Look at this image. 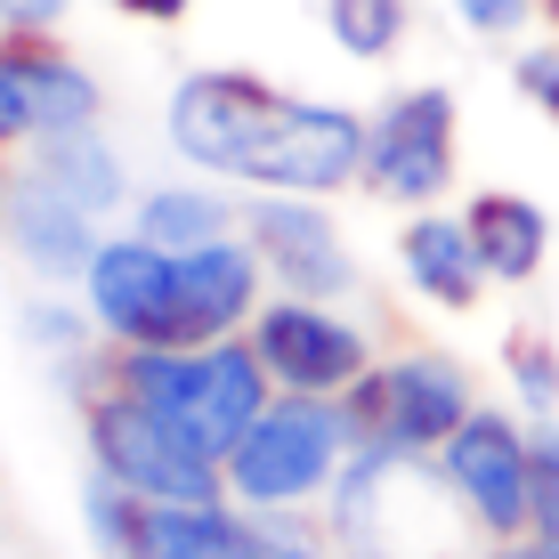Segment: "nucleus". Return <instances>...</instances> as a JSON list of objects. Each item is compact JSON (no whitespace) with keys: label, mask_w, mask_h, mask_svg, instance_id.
I'll return each instance as SVG.
<instances>
[{"label":"nucleus","mask_w":559,"mask_h":559,"mask_svg":"<svg viewBox=\"0 0 559 559\" xmlns=\"http://www.w3.org/2000/svg\"><path fill=\"white\" fill-rule=\"evenodd\" d=\"M349 454H357V430H349V406H341V397L276 390V406L227 454V495H236L243 511H300V503H317L324 487H341Z\"/></svg>","instance_id":"obj_3"},{"label":"nucleus","mask_w":559,"mask_h":559,"mask_svg":"<svg viewBox=\"0 0 559 559\" xmlns=\"http://www.w3.org/2000/svg\"><path fill=\"white\" fill-rule=\"evenodd\" d=\"M170 146L211 179L267 187V195H341L365 187V146L373 122H357L349 106L293 98L267 90L236 66H203L170 90Z\"/></svg>","instance_id":"obj_1"},{"label":"nucleus","mask_w":559,"mask_h":559,"mask_svg":"<svg viewBox=\"0 0 559 559\" xmlns=\"http://www.w3.org/2000/svg\"><path fill=\"white\" fill-rule=\"evenodd\" d=\"M397 260H406V284L438 308H478V293L495 284L471 243V219H447V211H414L397 227Z\"/></svg>","instance_id":"obj_14"},{"label":"nucleus","mask_w":559,"mask_h":559,"mask_svg":"<svg viewBox=\"0 0 559 559\" xmlns=\"http://www.w3.org/2000/svg\"><path fill=\"white\" fill-rule=\"evenodd\" d=\"M535 544L559 559V430H535Z\"/></svg>","instance_id":"obj_20"},{"label":"nucleus","mask_w":559,"mask_h":559,"mask_svg":"<svg viewBox=\"0 0 559 559\" xmlns=\"http://www.w3.org/2000/svg\"><path fill=\"white\" fill-rule=\"evenodd\" d=\"M414 25V0H324V33H333L349 57H390Z\"/></svg>","instance_id":"obj_18"},{"label":"nucleus","mask_w":559,"mask_h":559,"mask_svg":"<svg viewBox=\"0 0 559 559\" xmlns=\"http://www.w3.org/2000/svg\"><path fill=\"white\" fill-rule=\"evenodd\" d=\"M66 0H0V33H49Z\"/></svg>","instance_id":"obj_23"},{"label":"nucleus","mask_w":559,"mask_h":559,"mask_svg":"<svg viewBox=\"0 0 559 559\" xmlns=\"http://www.w3.org/2000/svg\"><path fill=\"white\" fill-rule=\"evenodd\" d=\"M511 381H519V397H527L535 414L559 406V357L544 349V333H519L511 341Z\"/></svg>","instance_id":"obj_19"},{"label":"nucleus","mask_w":559,"mask_h":559,"mask_svg":"<svg viewBox=\"0 0 559 559\" xmlns=\"http://www.w3.org/2000/svg\"><path fill=\"white\" fill-rule=\"evenodd\" d=\"M462 25L487 33V41H511V33H527L535 16H544V0H454Z\"/></svg>","instance_id":"obj_21"},{"label":"nucleus","mask_w":559,"mask_h":559,"mask_svg":"<svg viewBox=\"0 0 559 559\" xmlns=\"http://www.w3.org/2000/svg\"><path fill=\"white\" fill-rule=\"evenodd\" d=\"M430 462H438V487L454 495V511L471 519L487 544L535 527V438L519 430L503 406H478Z\"/></svg>","instance_id":"obj_7"},{"label":"nucleus","mask_w":559,"mask_h":559,"mask_svg":"<svg viewBox=\"0 0 559 559\" xmlns=\"http://www.w3.org/2000/svg\"><path fill=\"white\" fill-rule=\"evenodd\" d=\"M0 236L16 243V260L33 267V276H90V260H98V219H90L73 195H57L33 163H9L0 170Z\"/></svg>","instance_id":"obj_12"},{"label":"nucleus","mask_w":559,"mask_h":559,"mask_svg":"<svg viewBox=\"0 0 559 559\" xmlns=\"http://www.w3.org/2000/svg\"><path fill=\"white\" fill-rule=\"evenodd\" d=\"M454 90L447 82H414L373 114V146H365V187L381 203H438L454 187Z\"/></svg>","instance_id":"obj_9"},{"label":"nucleus","mask_w":559,"mask_h":559,"mask_svg":"<svg viewBox=\"0 0 559 559\" xmlns=\"http://www.w3.org/2000/svg\"><path fill=\"white\" fill-rule=\"evenodd\" d=\"M341 406H349L357 447H390V454H414L421 462V454H438L462 421L478 414V390H471V373H462L454 357L406 349V357L373 365Z\"/></svg>","instance_id":"obj_5"},{"label":"nucleus","mask_w":559,"mask_h":559,"mask_svg":"<svg viewBox=\"0 0 559 559\" xmlns=\"http://www.w3.org/2000/svg\"><path fill=\"white\" fill-rule=\"evenodd\" d=\"M106 390H130L146 397L163 421H179L187 438H195L203 454H236L243 430L276 406V381H267V365L252 341H203V349H114L98 365Z\"/></svg>","instance_id":"obj_2"},{"label":"nucleus","mask_w":559,"mask_h":559,"mask_svg":"<svg viewBox=\"0 0 559 559\" xmlns=\"http://www.w3.org/2000/svg\"><path fill=\"white\" fill-rule=\"evenodd\" d=\"M16 163H33V170H41V179L57 187V195H73V203L90 211V219L122 211V195H130V179H122V154H114V146L98 139V122H82V130H57V139L25 146Z\"/></svg>","instance_id":"obj_16"},{"label":"nucleus","mask_w":559,"mask_h":559,"mask_svg":"<svg viewBox=\"0 0 559 559\" xmlns=\"http://www.w3.org/2000/svg\"><path fill=\"white\" fill-rule=\"evenodd\" d=\"M130 236L163 243V252H203V243L243 236V227H236V203L203 195V187H154V195L130 203Z\"/></svg>","instance_id":"obj_17"},{"label":"nucleus","mask_w":559,"mask_h":559,"mask_svg":"<svg viewBox=\"0 0 559 559\" xmlns=\"http://www.w3.org/2000/svg\"><path fill=\"white\" fill-rule=\"evenodd\" d=\"M114 9H122V16H139V25H179V16L195 9V0H114Z\"/></svg>","instance_id":"obj_24"},{"label":"nucleus","mask_w":559,"mask_h":559,"mask_svg":"<svg viewBox=\"0 0 559 559\" xmlns=\"http://www.w3.org/2000/svg\"><path fill=\"white\" fill-rule=\"evenodd\" d=\"M511 82H519V98H527L535 114H551V122H559V49H527L511 66Z\"/></svg>","instance_id":"obj_22"},{"label":"nucleus","mask_w":559,"mask_h":559,"mask_svg":"<svg viewBox=\"0 0 559 559\" xmlns=\"http://www.w3.org/2000/svg\"><path fill=\"white\" fill-rule=\"evenodd\" d=\"M462 219H471V243H478V260H487L495 284H535V267L551 260V219H544V203L511 195V187H478Z\"/></svg>","instance_id":"obj_15"},{"label":"nucleus","mask_w":559,"mask_h":559,"mask_svg":"<svg viewBox=\"0 0 559 559\" xmlns=\"http://www.w3.org/2000/svg\"><path fill=\"white\" fill-rule=\"evenodd\" d=\"M243 236H252V252L267 260V276H276L284 293H300V300H341V293L357 284V260H349V243H341L333 211H324L317 195L252 203Z\"/></svg>","instance_id":"obj_11"},{"label":"nucleus","mask_w":559,"mask_h":559,"mask_svg":"<svg viewBox=\"0 0 559 559\" xmlns=\"http://www.w3.org/2000/svg\"><path fill=\"white\" fill-rule=\"evenodd\" d=\"M267 365V381L293 397H349L365 373H373V341H365L357 317H341L333 300H300L276 293L243 333Z\"/></svg>","instance_id":"obj_8"},{"label":"nucleus","mask_w":559,"mask_h":559,"mask_svg":"<svg viewBox=\"0 0 559 559\" xmlns=\"http://www.w3.org/2000/svg\"><path fill=\"white\" fill-rule=\"evenodd\" d=\"M82 430H90L98 478L130 487L139 503H219V495H227V462L203 454L179 421H163L146 397H130V390H106V381H98Z\"/></svg>","instance_id":"obj_4"},{"label":"nucleus","mask_w":559,"mask_h":559,"mask_svg":"<svg viewBox=\"0 0 559 559\" xmlns=\"http://www.w3.org/2000/svg\"><path fill=\"white\" fill-rule=\"evenodd\" d=\"M82 122H98V73H82L49 33H0V163Z\"/></svg>","instance_id":"obj_10"},{"label":"nucleus","mask_w":559,"mask_h":559,"mask_svg":"<svg viewBox=\"0 0 559 559\" xmlns=\"http://www.w3.org/2000/svg\"><path fill=\"white\" fill-rule=\"evenodd\" d=\"M82 317L114 349H195L179 252H163L146 236H106L98 243V260L82 276Z\"/></svg>","instance_id":"obj_6"},{"label":"nucleus","mask_w":559,"mask_h":559,"mask_svg":"<svg viewBox=\"0 0 559 559\" xmlns=\"http://www.w3.org/2000/svg\"><path fill=\"white\" fill-rule=\"evenodd\" d=\"M544 16H551V25H559V0H544Z\"/></svg>","instance_id":"obj_26"},{"label":"nucleus","mask_w":559,"mask_h":559,"mask_svg":"<svg viewBox=\"0 0 559 559\" xmlns=\"http://www.w3.org/2000/svg\"><path fill=\"white\" fill-rule=\"evenodd\" d=\"M478 559H551L544 544H535V535H503V544H487Z\"/></svg>","instance_id":"obj_25"},{"label":"nucleus","mask_w":559,"mask_h":559,"mask_svg":"<svg viewBox=\"0 0 559 559\" xmlns=\"http://www.w3.org/2000/svg\"><path fill=\"white\" fill-rule=\"evenodd\" d=\"M130 559H267V519L243 503H139Z\"/></svg>","instance_id":"obj_13"}]
</instances>
